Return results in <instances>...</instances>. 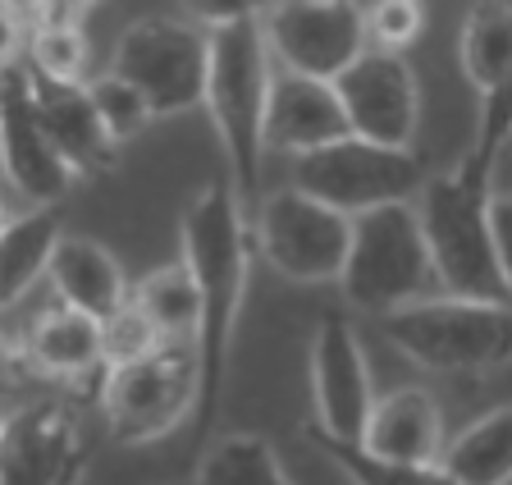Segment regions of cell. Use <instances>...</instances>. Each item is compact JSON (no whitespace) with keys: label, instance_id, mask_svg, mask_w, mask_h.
I'll return each instance as SVG.
<instances>
[{"label":"cell","instance_id":"cell-34","mask_svg":"<svg viewBox=\"0 0 512 485\" xmlns=\"http://www.w3.org/2000/svg\"><path fill=\"white\" fill-rule=\"evenodd\" d=\"M490 197H512V133L490 161Z\"/></svg>","mask_w":512,"mask_h":485},{"label":"cell","instance_id":"cell-24","mask_svg":"<svg viewBox=\"0 0 512 485\" xmlns=\"http://www.w3.org/2000/svg\"><path fill=\"white\" fill-rule=\"evenodd\" d=\"M197 485H293L266 435L234 431L211 440L197 463Z\"/></svg>","mask_w":512,"mask_h":485},{"label":"cell","instance_id":"cell-9","mask_svg":"<svg viewBox=\"0 0 512 485\" xmlns=\"http://www.w3.org/2000/svg\"><path fill=\"white\" fill-rule=\"evenodd\" d=\"M256 248L293 284H330L352 248V216L307 197L302 188L266 197L256 211Z\"/></svg>","mask_w":512,"mask_h":485},{"label":"cell","instance_id":"cell-23","mask_svg":"<svg viewBox=\"0 0 512 485\" xmlns=\"http://www.w3.org/2000/svg\"><path fill=\"white\" fill-rule=\"evenodd\" d=\"M133 298L142 302V312L151 316L160 344H192L197 348V321H202V293L192 280L188 261L151 270L147 280L138 284Z\"/></svg>","mask_w":512,"mask_h":485},{"label":"cell","instance_id":"cell-25","mask_svg":"<svg viewBox=\"0 0 512 485\" xmlns=\"http://www.w3.org/2000/svg\"><path fill=\"white\" fill-rule=\"evenodd\" d=\"M307 440L316 444L352 485H458L439 463H389V458L366 453L357 440H334V435H325L316 421L307 426Z\"/></svg>","mask_w":512,"mask_h":485},{"label":"cell","instance_id":"cell-29","mask_svg":"<svg viewBox=\"0 0 512 485\" xmlns=\"http://www.w3.org/2000/svg\"><path fill=\"white\" fill-rule=\"evenodd\" d=\"M421 33V0H375L366 14V37L375 42V51H398L416 42Z\"/></svg>","mask_w":512,"mask_h":485},{"label":"cell","instance_id":"cell-32","mask_svg":"<svg viewBox=\"0 0 512 485\" xmlns=\"http://www.w3.org/2000/svg\"><path fill=\"white\" fill-rule=\"evenodd\" d=\"M87 10H92V0H32V14L42 28H78Z\"/></svg>","mask_w":512,"mask_h":485},{"label":"cell","instance_id":"cell-16","mask_svg":"<svg viewBox=\"0 0 512 485\" xmlns=\"http://www.w3.org/2000/svg\"><path fill=\"white\" fill-rule=\"evenodd\" d=\"M348 115L334 92V83L307 74H279L270 83V106H266V147L279 151H316L325 142L348 138Z\"/></svg>","mask_w":512,"mask_h":485},{"label":"cell","instance_id":"cell-8","mask_svg":"<svg viewBox=\"0 0 512 485\" xmlns=\"http://www.w3.org/2000/svg\"><path fill=\"white\" fill-rule=\"evenodd\" d=\"M106 421L115 444H147L170 435L197 408V348L156 344L147 357L106 371Z\"/></svg>","mask_w":512,"mask_h":485},{"label":"cell","instance_id":"cell-19","mask_svg":"<svg viewBox=\"0 0 512 485\" xmlns=\"http://www.w3.org/2000/svg\"><path fill=\"white\" fill-rule=\"evenodd\" d=\"M55 293L64 298V307H78V312L96 316V321H110L128 302V280L119 261L110 257L96 238H78L64 234L51 252V270Z\"/></svg>","mask_w":512,"mask_h":485},{"label":"cell","instance_id":"cell-10","mask_svg":"<svg viewBox=\"0 0 512 485\" xmlns=\"http://www.w3.org/2000/svg\"><path fill=\"white\" fill-rule=\"evenodd\" d=\"M462 74L480 92V138L467 151V170L490 184V161L512 133V0H476L458 37Z\"/></svg>","mask_w":512,"mask_h":485},{"label":"cell","instance_id":"cell-30","mask_svg":"<svg viewBox=\"0 0 512 485\" xmlns=\"http://www.w3.org/2000/svg\"><path fill=\"white\" fill-rule=\"evenodd\" d=\"M275 0H183V14L202 28H229V23L266 19Z\"/></svg>","mask_w":512,"mask_h":485},{"label":"cell","instance_id":"cell-5","mask_svg":"<svg viewBox=\"0 0 512 485\" xmlns=\"http://www.w3.org/2000/svg\"><path fill=\"white\" fill-rule=\"evenodd\" d=\"M430 280H435V261H430L416 202L375 206L366 216H352V248L339 284L357 312L389 316L407 302H421Z\"/></svg>","mask_w":512,"mask_h":485},{"label":"cell","instance_id":"cell-17","mask_svg":"<svg viewBox=\"0 0 512 485\" xmlns=\"http://www.w3.org/2000/svg\"><path fill=\"white\" fill-rule=\"evenodd\" d=\"M32 97L42 110L46 133L55 138L60 156L78 174H110L119 161V142L110 138L106 119L92 101V87L83 83H55V78L32 74Z\"/></svg>","mask_w":512,"mask_h":485},{"label":"cell","instance_id":"cell-12","mask_svg":"<svg viewBox=\"0 0 512 485\" xmlns=\"http://www.w3.org/2000/svg\"><path fill=\"white\" fill-rule=\"evenodd\" d=\"M0 156H5V179L32 206H60L78 179V170L46 133L32 97V69L23 65L0 69Z\"/></svg>","mask_w":512,"mask_h":485},{"label":"cell","instance_id":"cell-33","mask_svg":"<svg viewBox=\"0 0 512 485\" xmlns=\"http://www.w3.org/2000/svg\"><path fill=\"white\" fill-rule=\"evenodd\" d=\"M19 42H23V23L19 14L0 0V69H10L14 65V55H19Z\"/></svg>","mask_w":512,"mask_h":485},{"label":"cell","instance_id":"cell-31","mask_svg":"<svg viewBox=\"0 0 512 485\" xmlns=\"http://www.w3.org/2000/svg\"><path fill=\"white\" fill-rule=\"evenodd\" d=\"M490 234H494V252H499L503 284L512 293V197H490Z\"/></svg>","mask_w":512,"mask_h":485},{"label":"cell","instance_id":"cell-36","mask_svg":"<svg viewBox=\"0 0 512 485\" xmlns=\"http://www.w3.org/2000/svg\"><path fill=\"white\" fill-rule=\"evenodd\" d=\"M5 225H10V220H5V211H0V229H5Z\"/></svg>","mask_w":512,"mask_h":485},{"label":"cell","instance_id":"cell-38","mask_svg":"<svg viewBox=\"0 0 512 485\" xmlns=\"http://www.w3.org/2000/svg\"><path fill=\"white\" fill-rule=\"evenodd\" d=\"M320 5H325V0H320Z\"/></svg>","mask_w":512,"mask_h":485},{"label":"cell","instance_id":"cell-21","mask_svg":"<svg viewBox=\"0 0 512 485\" xmlns=\"http://www.w3.org/2000/svg\"><path fill=\"white\" fill-rule=\"evenodd\" d=\"M439 467L458 485H512V403L462 426L444 444Z\"/></svg>","mask_w":512,"mask_h":485},{"label":"cell","instance_id":"cell-13","mask_svg":"<svg viewBox=\"0 0 512 485\" xmlns=\"http://www.w3.org/2000/svg\"><path fill=\"white\" fill-rule=\"evenodd\" d=\"M334 92L343 101L348 129L357 138L384 142V147H412L416 119H421V87L398 51H371L366 46L339 78Z\"/></svg>","mask_w":512,"mask_h":485},{"label":"cell","instance_id":"cell-20","mask_svg":"<svg viewBox=\"0 0 512 485\" xmlns=\"http://www.w3.org/2000/svg\"><path fill=\"white\" fill-rule=\"evenodd\" d=\"M32 367H42L46 376L78 380L87 371L106 367V321L78 312V307H60L46 312L42 325L28 339Z\"/></svg>","mask_w":512,"mask_h":485},{"label":"cell","instance_id":"cell-37","mask_svg":"<svg viewBox=\"0 0 512 485\" xmlns=\"http://www.w3.org/2000/svg\"><path fill=\"white\" fill-rule=\"evenodd\" d=\"M0 174H5V156H0Z\"/></svg>","mask_w":512,"mask_h":485},{"label":"cell","instance_id":"cell-35","mask_svg":"<svg viewBox=\"0 0 512 485\" xmlns=\"http://www.w3.org/2000/svg\"><path fill=\"white\" fill-rule=\"evenodd\" d=\"M10 367H14V353H10V344H5V339H0V385H5V380H10Z\"/></svg>","mask_w":512,"mask_h":485},{"label":"cell","instance_id":"cell-3","mask_svg":"<svg viewBox=\"0 0 512 485\" xmlns=\"http://www.w3.org/2000/svg\"><path fill=\"white\" fill-rule=\"evenodd\" d=\"M380 330L435 376H490L512 362V307L503 298H421L380 316Z\"/></svg>","mask_w":512,"mask_h":485},{"label":"cell","instance_id":"cell-1","mask_svg":"<svg viewBox=\"0 0 512 485\" xmlns=\"http://www.w3.org/2000/svg\"><path fill=\"white\" fill-rule=\"evenodd\" d=\"M243 197L234 179H206L202 193L183 206L179 234L183 261H188L197 293H202V321H197V408L192 426L197 440L215 431L224 399V376H229V348H234L238 312H243L247 289V220Z\"/></svg>","mask_w":512,"mask_h":485},{"label":"cell","instance_id":"cell-4","mask_svg":"<svg viewBox=\"0 0 512 485\" xmlns=\"http://www.w3.org/2000/svg\"><path fill=\"white\" fill-rule=\"evenodd\" d=\"M416 216L426 229L435 280L448 293H462V298H503L508 293L490 234V184L480 174L458 165L453 174L426 179L416 197Z\"/></svg>","mask_w":512,"mask_h":485},{"label":"cell","instance_id":"cell-11","mask_svg":"<svg viewBox=\"0 0 512 485\" xmlns=\"http://www.w3.org/2000/svg\"><path fill=\"white\" fill-rule=\"evenodd\" d=\"M270 55L284 60L288 74L334 78L366 51V14L357 0H275L266 14Z\"/></svg>","mask_w":512,"mask_h":485},{"label":"cell","instance_id":"cell-14","mask_svg":"<svg viewBox=\"0 0 512 485\" xmlns=\"http://www.w3.org/2000/svg\"><path fill=\"white\" fill-rule=\"evenodd\" d=\"M311 394H316V426L334 440H362L371 421V367L357 339V325L343 312H325L311 339Z\"/></svg>","mask_w":512,"mask_h":485},{"label":"cell","instance_id":"cell-2","mask_svg":"<svg viewBox=\"0 0 512 485\" xmlns=\"http://www.w3.org/2000/svg\"><path fill=\"white\" fill-rule=\"evenodd\" d=\"M270 42L261 19L211 28V74L206 110L224 142V161L243 206L256 202L261 156H266V106H270Z\"/></svg>","mask_w":512,"mask_h":485},{"label":"cell","instance_id":"cell-22","mask_svg":"<svg viewBox=\"0 0 512 485\" xmlns=\"http://www.w3.org/2000/svg\"><path fill=\"white\" fill-rule=\"evenodd\" d=\"M60 206H32L28 216L0 229V307L32 289L37 275L51 270V252L60 243Z\"/></svg>","mask_w":512,"mask_h":485},{"label":"cell","instance_id":"cell-27","mask_svg":"<svg viewBox=\"0 0 512 485\" xmlns=\"http://www.w3.org/2000/svg\"><path fill=\"white\" fill-rule=\"evenodd\" d=\"M28 55L32 74L55 78V83H78L87 69V37L83 28H37Z\"/></svg>","mask_w":512,"mask_h":485},{"label":"cell","instance_id":"cell-15","mask_svg":"<svg viewBox=\"0 0 512 485\" xmlns=\"http://www.w3.org/2000/svg\"><path fill=\"white\" fill-rule=\"evenodd\" d=\"M78 463V412L42 399L0 421V485H69Z\"/></svg>","mask_w":512,"mask_h":485},{"label":"cell","instance_id":"cell-26","mask_svg":"<svg viewBox=\"0 0 512 485\" xmlns=\"http://www.w3.org/2000/svg\"><path fill=\"white\" fill-rule=\"evenodd\" d=\"M92 101H96V110H101V119H106V129H110V138L115 142L138 138V133L147 129V119H156L151 115V106H147V97H142L138 87L128 83V78H119V74L96 78Z\"/></svg>","mask_w":512,"mask_h":485},{"label":"cell","instance_id":"cell-28","mask_svg":"<svg viewBox=\"0 0 512 485\" xmlns=\"http://www.w3.org/2000/svg\"><path fill=\"white\" fill-rule=\"evenodd\" d=\"M156 344H160V335H156V325H151V316L142 312L138 298H128L106 321V371L124 367V362H138V357H147Z\"/></svg>","mask_w":512,"mask_h":485},{"label":"cell","instance_id":"cell-7","mask_svg":"<svg viewBox=\"0 0 512 485\" xmlns=\"http://www.w3.org/2000/svg\"><path fill=\"white\" fill-rule=\"evenodd\" d=\"M110 74L128 78L147 97L151 115H183L206 106V74H211V28L174 14H147L124 28L110 60Z\"/></svg>","mask_w":512,"mask_h":485},{"label":"cell","instance_id":"cell-18","mask_svg":"<svg viewBox=\"0 0 512 485\" xmlns=\"http://www.w3.org/2000/svg\"><path fill=\"white\" fill-rule=\"evenodd\" d=\"M366 453L389 458V463H439L444 453V408L430 389L403 385L375 399L371 421H366L362 440Z\"/></svg>","mask_w":512,"mask_h":485},{"label":"cell","instance_id":"cell-6","mask_svg":"<svg viewBox=\"0 0 512 485\" xmlns=\"http://www.w3.org/2000/svg\"><path fill=\"white\" fill-rule=\"evenodd\" d=\"M293 188L343 216H366L375 206L416 202L426 188V165L412 147H384L348 133L339 142L293 156Z\"/></svg>","mask_w":512,"mask_h":485}]
</instances>
